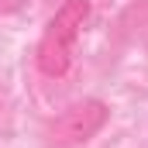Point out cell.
Returning a JSON list of instances; mask_svg holds the SVG:
<instances>
[{
    "mask_svg": "<svg viewBox=\"0 0 148 148\" xmlns=\"http://www.w3.org/2000/svg\"><path fill=\"white\" fill-rule=\"evenodd\" d=\"M86 21H90V0H66L48 17L45 31L38 38V48H35V66L41 76L62 79L73 69L76 41H79V31Z\"/></svg>",
    "mask_w": 148,
    "mask_h": 148,
    "instance_id": "1",
    "label": "cell"
},
{
    "mask_svg": "<svg viewBox=\"0 0 148 148\" xmlns=\"http://www.w3.org/2000/svg\"><path fill=\"white\" fill-rule=\"evenodd\" d=\"M110 121V107L97 97H86V100H76L66 110L59 114L52 124H48V141L55 148H76L86 145L90 138H97L103 131V124Z\"/></svg>",
    "mask_w": 148,
    "mask_h": 148,
    "instance_id": "2",
    "label": "cell"
},
{
    "mask_svg": "<svg viewBox=\"0 0 148 148\" xmlns=\"http://www.w3.org/2000/svg\"><path fill=\"white\" fill-rule=\"evenodd\" d=\"M24 3H28V0H0V17H3V14H14V10H21Z\"/></svg>",
    "mask_w": 148,
    "mask_h": 148,
    "instance_id": "3",
    "label": "cell"
}]
</instances>
